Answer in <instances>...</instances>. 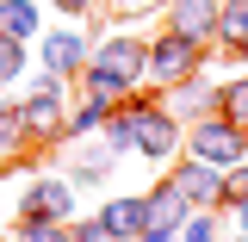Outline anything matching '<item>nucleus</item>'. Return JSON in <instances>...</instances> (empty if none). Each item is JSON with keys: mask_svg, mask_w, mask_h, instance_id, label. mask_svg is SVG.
I'll list each match as a JSON object with an SVG mask.
<instances>
[{"mask_svg": "<svg viewBox=\"0 0 248 242\" xmlns=\"http://www.w3.org/2000/svg\"><path fill=\"white\" fill-rule=\"evenodd\" d=\"M205 68V44H192V37H180V31H161V37H149V56H143V81H149L155 93L180 87L186 75H199Z\"/></svg>", "mask_w": 248, "mask_h": 242, "instance_id": "f257e3e1", "label": "nucleus"}, {"mask_svg": "<svg viewBox=\"0 0 248 242\" xmlns=\"http://www.w3.org/2000/svg\"><path fill=\"white\" fill-rule=\"evenodd\" d=\"M186 155H192V161H211V168H236L248 155V130L230 124L223 112H205V118L186 124Z\"/></svg>", "mask_w": 248, "mask_h": 242, "instance_id": "f03ea898", "label": "nucleus"}, {"mask_svg": "<svg viewBox=\"0 0 248 242\" xmlns=\"http://www.w3.org/2000/svg\"><path fill=\"white\" fill-rule=\"evenodd\" d=\"M174 149H186V124L161 106V99H149L143 106V124H137V155H149V161H174Z\"/></svg>", "mask_w": 248, "mask_h": 242, "instance_id": "7ed1b4c3", "label": "nucleus"}, {"mask_svg": "<svg viewBox=\"0 0 248 242\" xmlns=\"http://www.w3.org/2000/svg\"><path fill=\"white\" fill-rule=\"evenodd\" d=\"M168 168H174L168 180L186 193V205H223V168L192 161V155H186V161H168Z\"/></svg>", "mask_w": 248, "mask_h": 242, "instance_id": "20e7f679", "label": "nucleus"}, {"mask_svg": "<svg viewBox=\"0 0 248 242\" xmlns=\"http://www.w3.org/2000/svg\"><path fill=\"white\" fill-rule=\"evenodd\" d=\"M168 6V31H180L192 44H217V0H161Z\"/></svg>", "mask_w": 248, "mask_h": 242, "instance_id": "39448f33", "label": "nucleus"}, {"mask_svg": "<svg viewBox=\"0 0 248 242\" xmlns=\"http://www.w3.org/2000/svg\"><path fill=\"white\" fill-rule=\"evenodd\" d=\"M87 37H81V31L75 25H62V31H50V37H44V68H50V75H62V81H68V75H81V68H87Z\"/></svg>", "mask_w": 248, "mask_h": 242, "instance_id": "423d86ee", "label": "nucleus"}, {"mask_svg": "<svg viewBox=\"0 0 248 242\" xmlns=\"http://www.w3.org/2000/svg\"><path fill=\"white\" fill-rule=\"evenodd\" d=\"M99 224H106L118 242H137V230L149 224V193H118V199H106Z\"/></svg>", "mask_w": 248, "mask_h": 242, "instance_id": "0eeeda50", "label": "nucleus"}, {"mask_svg": "<svg viewBox=\"0 0 248 242\" xmlns=\"http://www.w3.org/2000/svg\"><path fill=\"white\" fill-rule=\"evenodd\" d=\"M168 112H174L180 124L205 118V112H217V87L205 81V75H186L180 87H168Z\"/></svg>", "mask_w": 248, "mask_h": 242, "instance_id": "6e6552de", "label": "nucleus"}, {"mask_svg": "<svg viewBox=\"0 0 248 242\" xmlns=\"http://www.w3.org/2000/svg\"><path fill=\"white\" fill-rule=\"evenodd\" d=\"M25 217H56V224H68L75 217V186L68 180H37L25 193Z\"/></svg>", "mask_w": 248, "mask_h": 242, "instance_id": "1a4fd4ad", "label": "nucleus"}, {"mask_svg": "<svg viewBox=\"0 0 248 242\" xmlns=\"http://www.w3.org/2000/svg\"><path fill=\"white\" fill-rule=\"evenodd\" d=\"M186 211H192V205H186V193H180L174 180H161V186L149 193V224H161V230H180Z\"/></svg>", "mask_w": 248, "mask_h": 242, "instance_id": "9d476101", "label": "nucleus"}, {"mask_svg": "<svg viewBox=\"0 0 248 242\" xmlns=\"http://www.w3.org/2000/svg\"><path fill=\"white\" fill-rule=\"evenodd\" d=\"M217 37H223V50H236L248 37V0H217Z\"/></svg>", "mask_w": 248, "mask_h": 242, "instance_id": "9b49d317", "label": "nucleus"}, {"mask_svg": "<svg viewBox=\"0 0 248 242\" xmlns=\"http://www.w3.org/2000/svg\"><path fill=\"white\" fill-rule=\"evenodd\" d=\"M0 31L25 44L31 31H37V6H31V0H0Z\"/></svg>", "mask_w": 248, "mask_h": 242, "instance_id": "f8f14e48", "label": "nucleus"}, {"mask_svg": "<svg viewBox=\"0 0 248 242\" xmlns=\"http://www.w3.org/2000/svg\"><path fill=\"white\" fill-rule=\"evenodd\" d=\"M217 112H223L230 124H242V130H248V75H236V81H223V87H217Z\"/></svg>", "mask_w": 248, "mask_h": 242, "instance_id": "ddd939ff", "label": "nucleus"}, {"mask_svg": "<svg viewBox=\"0 0 248 242\" xmlns=\"http://www.w3.org/2000/svg\"><path fill=\"white\" fill-rule=\"evenodd\" d=\"M180 242H217V205H192L180 224Z\"/></svg>", "mask_w": 248, "mask_h": 242, "instance_id": "4468645a", "label": "nucleus"}, {"mask_svg": "<svg viewBox=\"0 0 248 242\" xmlns=\"http://www.w3.org/2000/svg\"><path fill=\"white\" fill-rule=\"evenodd\" d=\"M19 75H25V44L0 31V87H6V81H19Z\"/></svg>", "mask_w": 248, "mask_h": 242, "instance_id": "2eb2a0df", "label": "nucleus"}, {"mask_svg": "<svg viewBox=\"0 0 248 242\" xmlns=\"http://www.w3.org/2000/svg\"><path fill=\"white\" fill-rule=\"evenodd\" d=\"M19 242H75V236L62 230L56 217H25V230H19Z\"/></svg>", "mask_w": 248, "mask_h": 242, "instance_id": "dca6fc26", "label": "nucleus"}, {"mask_svg": "<svg viewBox=\"0 0 248 242\" xmlns=\"http://www.w3.org/2000/svg\"><path fill=\"white\" fill-rule=\"evenodd\" d=\"M236 199H248V155L236 168H223V205H236Z\"/></svg>", "mask_w": 248, "mask_h": 242, "instance_id": "f3484780", "label": "nucleus"}, {"mask_svg": "<svg viewBox=\"0 0 248 242\" xmlns=\"http://www.w3.org/2000/svg\"><path fill=\"white\" fill-rule=\"evenodd\" d=\"M25 137V118H19V106H0V143H19Z\"/></svg>", "mask_w": 248, "mask_h": 242, "instance_id": "a211bd4d", "label": "nucleus"}, {"mask_svg": "<svg viewBox=\"0 0 248 242\" xmlns=\"http://www.w3.org/2000/svg\"><path fill=\"white\" fill-rule=\"evenodd\" d=\"M112 6H118L124 19H137V13H149V6H161V0H112Z\"/></svg>", "mask_w": 248, "mask_h": 242, "instance_id": "6ab92c4d", "label": "nucleus"}, {"mask_svg": "<svg viewBox=\"0 0 248 242\" xmlns=\"http://www.w3.org/2000/svg\"><path fill=\"white\" fill-rule=\"evenodd\" d=\"M230 217H236V230H248V199H236V205H230Z\"/></svg>", "mask_w": 248, "mask_h": 242, "instance_id": "aec40b11", "label": "nucleus"}, {"mask_svg": "<svg viewBox=\"0 0 248 242\" xmlns=\"http://www.w3.org/2000/svg\"><path fill=\"white\" fill-rule=\"evenodd\" d=\"M56 6H62V13H68V19H75V13H87L93 0H56Z\"/></svg>", "mask_w": 248, "mask_h": 242, "instance_id": "412c9836", "label": "nucleus"}, {"mask_svg": "<svg viewBox=\"0 0 248 242\" xmlns=\"http://www.w3.org/2000/svg\"><path fill=\"white\" fill-rule=\"evenodd\" d=\"M236 56H242V68H248V37H242V44H236Z\"/></svg>", "mask_w": 248, "mask_h": 242, "instance_id": "4be33fe9", "label": "nucleus"}, {"mask_svg": "<svg viewBox=\"0 0 248 242\" xmlns=\"http://www.w3.org/2000/svg\"><path fill=\"white\" fill-rule=\"evenodd\" d=\"M236 242H248V230H242V236H236Z\"/></svg>", "mask_w": 248, "mask_h": 242, "instance_id": "5701e85b", "label": "nucleus"}]
</instances>
